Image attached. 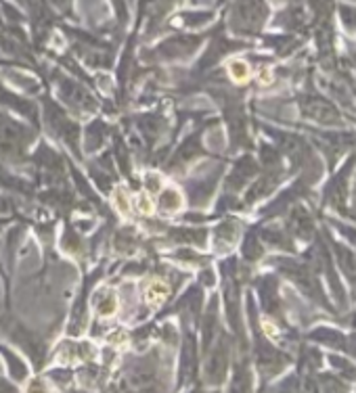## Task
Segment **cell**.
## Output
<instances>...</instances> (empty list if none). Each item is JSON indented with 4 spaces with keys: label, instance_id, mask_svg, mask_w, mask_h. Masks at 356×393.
Wrapping results in <instances>:
<instances>
[{
    "label": "cell",
    "instance_id": "2",
    "mask_svg": "<svg viewBox=\"0 0 356 393\" xmlns=\"http://www.w3.org/2000/svg\"><path fill=\"white\" fill-rule=\"evenodd\" d=\"M166 285H162V283H155L151 286V293H149V299L153 301V304H159L164 297H166Z\"/></svg>",
    "mask_w": 356,
    "mask_h": 393
},
{
    "label": "cell",
    "instance_id": "1",
    "mask_svg": "<svg viewBox=\"0 0 356 393\" xmlns=\"http://www.w3.org/2000/svg\"><path fill=\"white\" fill-rule=\"evenodd\" d=\"M162 205H164L166 209H176V207L180 205V196H178V193H176V191L166 193V195H164V199H162Z\"/></svg>",
    "mask_w": 356,
    "mask_h": 393
}]
</instances>
